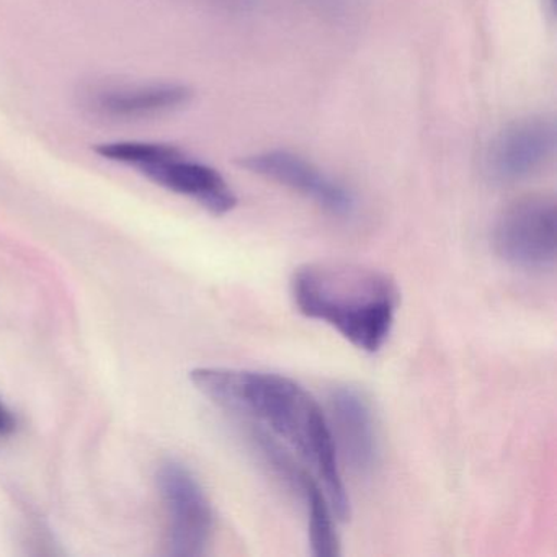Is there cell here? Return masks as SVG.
<instances>
[{
    "label": "cell",
    "instance_id": "7a4b0ae2",
    "mask_svg": "<svg viewBox=\"0 0 557 557\" xmlns=\"http://www.w3.org/2000/svg\"><path fill=\"white\" fill-rule=\"evenodd\" d=\"M296 308L360 350L376 354L389 337L399 288L387 273L351 263H308L292 280Z\"/></svg>",
    "mask_w": 557,
    "mask_h": 557
},
{
    "label": "cell",
    "instance_id": "7c38bea8",
    "mask_svg": "<svg viewBox=\"0 0 557 557\" xmlns=\"http://www.w3.org/2000/svg\"><path fill=\"white\" fill-rule=\"evenodd\" d=\"M224 2H230V4L234 5H247L252 2V0H224Z\"/></svg>",
    "mask_w": 557,
    "mask_h": 557
},
{
    "label": "cell",
    "instance_id": "8992f818",
    "mask_svg": "<svg viewBox=\"0 0 557 557\" xmlns=\"http://www.w3.org/2000/svg\"><path fill=\"white\" fill-rule=\"evenodd\" d=\"M190 87L172 81L103 83L84 92V106L110 122H148L172 115L190 103Z\"/></svg>",
    "mask_w": 557,
    "mask_h": 557
},
{
    "label": "cell",
    "instance_id": "5b68a950",
    "mask_svg": "<svg viewBox=\"0 0 557 557\" xmlns=\"http://www.w3.org/2000/svg\"><path fill=\"white\" fill-rule=\"evenodd\" d=\"M557 208L549 195H528L498 218L494 246L498 256L523 270H549L556 263Z\"/></svg>",
    "mask_w": 557,
    "mask_h": 557
},
{
    "label": "cell",
    "instance_id": "30bf717a",
    "mask_svg": "<svg viewBox=\"0 0 557 557\" xmlns=\"http://www.w3.org/2000/svg\"><path fill=\"white\" fill-rule=\"evenodd\" d=\"M299 497L305 502L308 511L309 543L312 547V556L334 557L341 554V541L334 527V510L327 495L322 491L321 485L306 474L301 487L298 491Z\"/></svg>",
    "mask_w": 557,
    "mask_h": 557
},
{
    "label": "cell",
    "instance_id": "ba28073f",
    "mask_svg": "<svg viewBox=\"0 0 557 557\" xmlns=\"http://www.w3.org/2000/svg\"><path fill=\"white\" fill-rule=\"evenodd\" d=\"M239 165L250 174L302 195L335 216H348L355 210V197L347 187L295 152L282 149L253 152L239 159Z\"/></svg>",
    "mask_w": 557,
    "mask_h": 557
},
{
    "label": "cell",
    "instance_id": "9c48e42d",
    "mask_svg": "<svg viewBox=\"0 0 557 557\" xmlns=\"http://www.w3.org/2000/svg\"><path fill=\"white\" fill-rule=\"evenodd\" d=\"M335 449L357 472H370L377 461V435L373 410L363 393L351 386L332 387L327 396Z\"/></svg>",
    "mask_w": 557,
    "mask_h": 557
},
{
    "label": "cell",
    "instance_id": "277c9868",
    "mask_svg": "<svg viewBox=\"0 0 557 557\" xmlns=\"http://www.w3.org/2000/svg\"><path fill=\"white\" fill-rule=\"evenodd\" d=\"M156 481L168 515V553L175 557L203 556L213 536L214 513L200 481L174 459L159 466Z\"/></svg>",
    "mask_w": 557,
    "mask_h": 557
},
{
    "label": "cell",
    "instance_id": "3957f363",
    "mask_svg": "<svg viewBox=\"0 0 557 557\" xmlns=\"http://www.w3.org/2000/svg\"><path fill=\"white\" fill-rule=\"evenodd\" d=\"M132 169L152 184L195 201L214 216H224L237 207L236 194L216 169L188 158L169 143L146 141Z\"/></svg>",
    "mask_w": 557,
    "mask_h": 557
},
{
    "label": "cell",
    "instance_id": "8fae6325",
    "mask_svg": "<svg viewBox=\"0 0 557 557\" xmlns=\"http://www.w3.org/2000/svg\"><path fill=\"white\" fill-rule=\"evenodd\" d=\"M15 426H17V420H15L14 413L0 399V436L11 435Z\"/></svg>",
    "mask_w": 557,
    "mask_h": 557
},
{
    "label": "cell",
    "instance_id": "52a82bcc",
    "mask_svg": "<svg viewBox=\"0 0 557 557\" xmlns=\"http://www.w3.org/2000/svg\"><path fill=\"white\" fill-rule=\"evenodd\" d=\"M557 129L544 115L524 116L505 126L485 156L488 175L500 184L524 181L554 158Z\"/></svg>",
    "mask_w": 557,
    "mask_h": 557
},
{
    "label": "cell",
    "instance_id": "6da1fadb",
    "mask_svg": "<svg viewBox=\"0 0 557 557\" xmlns=\"http://www.w3.org/2000/svg\"><path fill=\"white\" fill-rule=\"evenodd\" d=\"M191 383L230 412L265 423L312 466L338 520L350 518V498L338 468L327 416L301 384L283 374L231 368H197Z\"/></svg>",
    "mask_w": 557,
    "mask_h": 557
}]
</instances>
